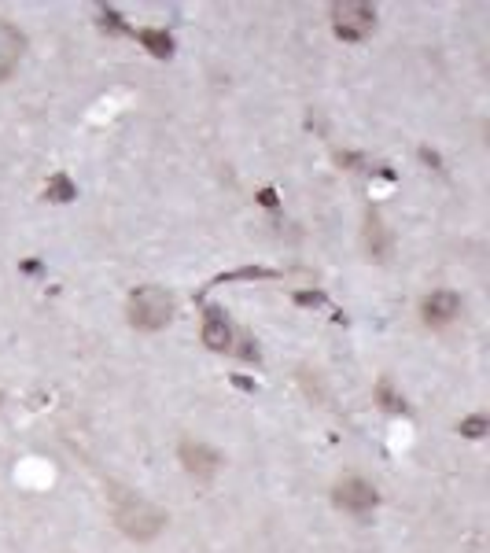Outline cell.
Wrapping results in <instances>:
<instances>
[{"mask_svg": "<svg viewBox=\"0 0 490 553\" xmlns=\"http://www.w3.org/2000/svg\"><path fill=\"white\" fill-rule=\"evenodd\" d=\"M115 524L126 531L129 539L148 542L166 528V513L159 506H152L148 498L122 491V495H115Z\"/></svg>", "mask_w": 490, "mask_h": 553, "instance_id": "1", "label": "cell"}, {"mask_svg": "<svg viewBox=\"0 0 490 553\" xmlns=\"http://www.w3.org/2000/svg\"><path fill=\"white\" fill-rule=\"evenodd\" d=\"M170 318H174V299L163 288L144 284V288H137V292L129 295V321H133V329L155 332L163 329Z\"/></svg>", "mask_w": 490, "mask_h": 553, "instance_id": "2", "label": "cell"}, {"mask_svg": "<svg viewBox=\"0 0 490 553\" xmlns=\"http://www.w3.org/2000/svg\"><path fill=\"white\" fill-rule=\"evenodd\" d=\"M376 26V8L365 0H339L332 4V30L343 41H362L365 34H373Z\"/></svg>", "mask_w": 490, "mask_h": 553, "instance_id": "3", "label": "cell"}, {"mask_svg": "<svg viewBox=\"0 0 490 553\" xmlns=\"http://www.w3.org/2000/svg\"><path fill=\"white\" fill-rule=\"evenodd\" d=\"M376 502H380V495H376L373 483H365V480H343L336 487V506L347 509V513H369Z\"/></svg>", "mask_w": 490, "mask_h": 553, "instance_id": "4", "label": "cell"}, {"mask_svg": "<svg viewBox=\"0 0 490 553\" xmlns=\"http://www.w3.org/2000/svg\"><path fill=\"white\" fill-rule=\"evenodd\" d=\"M181 465H185L192 476H199V480H210L214 472H218V465H222V454L218 450H210L207 443H181Z\"/></svg>", "mask_w": 490, "mask_h": 553, "instance_id": "5", "label": "cell"}, {"mask_svg": "<svg viewBox=\"0 0 490 553\" xmlns=\"http://www.w3.org/2000/svg\"><path fill=\"white\" fill-rule=\"evenodd\" d=\"M23 48H26L23 34H19L12 23L0 19V82L15 71V63H19V56H23Z\"/></svg>", "mask_w": 490, "mask_h": 553, "instance_id": "6", "label": "cell"}, {"mask_svg": "<svg viewBox=\"0 0 490 553\" xmlns=\"http://www.w3.org/2000/svg\"><path fill=\"white\" fill-rule=\"evenodd\" d=\"M424 321L428 325H446V321H454L457 314H461V299H457L454 292H432L428 299H424Z\"/></svg>", "mask_w": 490, "mask_h": 553, "instance_id": "7", "label": "cell"}, {"mask_svg": "<svg viewBox=\"0 0 490 553\" xmlns=\"http://www.w3.org/2000/svg\"><path fill=\"white\" fill-rule=\"evenodd\" d=\"M203 343H207L210 351H225V347L233 343V329H229V321H225L222 310H207V321H203Z\"/></svg>", "mask_w": 490, "mask_h": 553, "instance_id": "8", "label": "cell"}, {"mask_svg": "<svg viewBox=\"0 0 490 553\" xmlns=\"http://www.w3.org/2000/svg\"><path fill=\"white\" fill-rule=\"evenodd\" d=\"M365 248H369V255H373V259H384V255H387L384 222H380V218H376L373 211L365 214Z\"/></svg>", "mask_w": 490, "mask_h": 553, "instance_id": "9", "label": "cell"}, {"mask_svg": "<svg viewBox=\"0 0 490 553\" xmlns=\"http://www.w3.org/2000/svg\"><path fill=\"white\" fill-rule=\"evenodd\" d=\"M140 41L148 45L152 56H170V48H174V41H170L163 30H140Z\"/></svg>", "mask_w": 490, "mask_h": 553, "instance_id": "10", "label": "cell"}, {"mask_svg": "<svg viewBox=\"0 0 490 553\" xmlns=\"http://www.w3.org/2000/svg\"><path fill=\"white\" fill-rule=\"evenodd\" d=\"M48 200H74V185H70L67 177H52L48 181Z\"/></svg>", "mask_w": 490, "mask_h": 553, "instance_id": "11", "label": "cell"}, {"mask_svg": "<svg viewBox=\"0 0 490 553\" xmlns=\"http://www.w3.org/2000/svg\"><path fill=\"white\" fill-rule=\"evenodd\" d=\"M461 436L483 439L487 436V417H468V421H461Z\"/></svg>", "mask_w": 490, "mask_h": 553, "instance_id": "12", "label": "cell"}]
</instances>
